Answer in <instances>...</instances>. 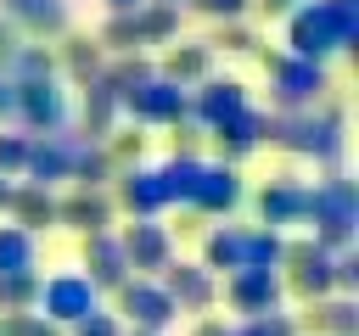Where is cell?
<instances>
[{
  "mask_svg": "<svg viewBox=\"0 0 359 336\" xmlns=\"http://www.w3.org/2000/svg\"><path fill=\"white\" fill-rule=\"evenodd\" d=\"M101 67H107V50H101L90 34H62V45H56V73H67L73 84H90V78H101Z\"/></svg>",
  "mask_w": 359,
  "mask_h": 336,
  "instance_id": "25",
  "label": "cell"
},
{
  "mask_svg": "<svg viewBox=\"0 0 359 336\" xmlns=\"http://www.w3.org/2000/svg\"><path fill=\"white\" fill-rule=\"evenodd\" d=\"M303 224L314 230V241L325 252H348L359 241V185L331 168L320 185H309V202H303Z\"/></svg>",
  "mask_w": 359,
  "mask_h": 336,
  "instance_id": "2",
  "label": "cell"
},
{
  "mask_svg": "<svg viewBox=\"0 0 359 336\" xmlns=\"http://www.w3.org/2000/svg\"><path fill=\"white\" fill-rule=\"evenodd\" d=\"M230 336H303L297 330V314H258V319H241V325H230Z\"/></svg>",
  "mask_w": 359,
  "mask_h": 336,
  "instance_id": "39",
  "label": "cell"
},
{
  "mask_svg": "<svg viewBox=\"0 0 359 336\" xmlns=\"http://www.w3.org/2000/svg\"><path fill=\"white\" fill-rule=\"evenodd\" d=\"M135 6H146V0H107V11H135Z\"/></svg>",
  "mask_w": 359,
  "mask_h": 336,
  "instance_id": "51",
  "label": "cell"
},
{
  "mask_svg": "<svg viewBox=\"0 0 359 336\" xmlns=\"http://www.w3.org/2000/svg\"><path fill=\"white\" fill-rule=\"evenodd\" d=\"M107 196H112V207H123L129 218H157V213L168 207V190H163L157 168H146V162H129V168H118Z\"/></svg>",
  "mask_w": 359,
  "mask_h": 336,
  "instance_id": "13",
  "label": "cell"
},
{
  "mask_svg": "<svg viewBox=\"0 0 359 336\" xmlns=\"http://www.w3.org/2000/svg\"><path fill=\"white\" fill-rule=\"evenodd\" d=\"M39 308V269L34 274H0V314Z\"/></svg>",
  "mask_w": 359,
  "mask_h": 336,
  "instance_id": "36",
  "label": "cell"
},
{
  "mask_svg": "<svg viewBox=\"0 0 359 336\" xmlns=\"http://www.w3.org/2000/svg\"><path fill=\"white\" fill-rule=\"evenodd\" d=\"M202 162H208V157H168V162L157 168V179H163V190H168V207H174V202L185 207V202H191V185H196Z\"/></svg>",
  "mask_w": 359,
  "mask_h": 336,
  "instance_id": "34",
  "label": "cell"
},
{
  "mask_svg": "<svg viewBox=\"0 0 359 336\" xmlns=\"http://www.w3.org/2000/svg\"><path fill=\"white\" fill-rule=\"evenodd\" d=\"M191 336H230V319L208 314V319H196V330H191Z\"/></svg>",
  "mask_w": 359,
  "mask_h": 336,
  "instance_id": "49",
  "label": "cell"
},
{
  "mask_svg": "<svg viewBox=\"0 0 359 336\" xmlns=\"http://www.w3.org/2000/svg\"><path fill=\"white\" fill-rule=\"evenodd\" d=\"M208 146H213V162L241 168V162L264 146V112H258V106H241L236 118H224V123L208 129Z\"/></svg>",
  "mask_w": 359,
  "mask_h": 336,
  "instance_id": "16",
  "label": "cell"
},
{
  "mask_svg": "<svg viewBox=\"0 0 359 336\" xmlns=\"http://www.w3.org/2000/svg\"><path fill=\"white\" fill-rule=\"evenodd\" d=\"M79 134L73 129H50V134H28V162H22V179L28 185H56L73 174V157H79Z\"/></svg>",
  "mask_w": 359,
  "mask_h": 336,
  "instance_id": "12",
  "label": "cell"
},
{
  "mask_svg": "<svg viewBox=\"0 0 359 336\" xmlns=\"http://www.w3.org/2000/svg\"><path fill=\"white\" fill-rule=\"evenodd\" d=\"M73 336H123V325H118V314H107V308H95V314H84L79 325H67Z\"/></svg>",
  "mask_w": 359,
  "mask_h": 336,
  "instance_id": "44",
  "label": "cell"
},
{
  "mask_svg": "<svg viewBox=\"0 0 359 336\" xmlns=\"http://www.w3.org/2000/svg\"><path fill=\"white\" fill-rule=\"evenodd\" d=\"M101 308V291L84 280V274H50V280H39V314L50 319V325H79L84 314H95Z\"/></svg>",
  "mask_w": 359,
  "mask_h": 336,
  "instance_id": "11",
  "label": "cell"
},
{
  "mask_svg": "<svg viewBox=\"0 0 359 336\" xmlns=\"http://www.w3.org/2000/svg\"><path fill=\"white\" fill-rule=\"evenodd\" d=\"M342 129L348 118L337 106H297V112H264V146H280L292 157H314L325 168H342Z\"/></svg>",
  "mask_w": 359,
  "mask_h": 336,
  "instance_id": "1",
  "label": "cell"
},
{
  "mask_svg": "<svg viewBox=\"0 0 359 336\" xmlns=\"http://www.w3.org/2000/svg\"><path fill=\"white\" fill-rule=\"evenodd\" d=\"M11 106H17V84H11L6 73H0V129L11 123Z\"/></svg>",
  "mask_w": 359,
  "mask_h": 336,
  "instance_id": "48",
  "label": "cell"
},
{
  "mask_svg": "<svg viewBox=\"0 0 359 336\" xmlns=\"http://www.w3.org/2000/svg\"><path fill=\"white\" fill-rule=\"evenodd\" d=\"M11 224L17 230H28V235H39L45 224H56V196H50V185H11Z\"/></svg>",
  "mask_w": 359,
  "mask_h": 336,
  "instance_id": "26",
  "label": "cell"
},
{
  "mask_svg": "<svg viewBox=\"0 0 359 336\" xmlns=\"http://www.w3.org/2000/svg\"><path fill=\"white\" fill-rule=\"evenodd\" d=\"M73 123V101L56 78H28L17 84V106H11V129L22 134H50V129H67Z\"/></svg>",
  "mask_w": 359,
  "mask_h": 336,
  "instance_id": "6",
  "label": "cell"
},
{
  "mask_svg": "<svg viewBox=\"0 0 359 336\" xmlns=\"http://www.w3.org/2000/svg\"><path fill=\"white\" fill-rule=\"evenodd\" d=\"M286 50L309 56V62H325L337 50H353V39L342 34V22L325 0H303L297 11H286Z\"/></svg>",
  "mask_w": 359,
  "mask_h": 336,
  "instance_id": "4",
  "label": "cell"
},
{
  "mask_svg": "<svg viewBox=\"0 0 359 336\" xmlns=\"http://www.w3.org/2000/svg\"><path fill=\"white\" fill-rule=\"evenodd\" d=\"M252 6H258L264 17H286V11H297L303 0H252Z\"/></svg>",
  "mask_w": 359,
  "mask_h": 336,
  "instance_id": "50",
  "label": "cell"
},
{
  "mask_svg": "<svg viewBox=\"0 0 359 336\" xmlns=\"http://www.w3.org/2000/svg\"><path fill=\"white\" fill-rule=\"evenodd\" d=\"M297 330L303 336H359V302L342 297V291H325V297L303 302Z\"/></svg>",
  "mask_w": 359,
  "mask_h": 336,
  "instance_id": "20",
  "label": "cell"
},
{
  "mask_svg": "<svg viewBox=\"0 0 359 336\" xmlns=\"http://www.w3.org/2000/svg\"><path fill=\"white\" fill-rule=\"evenodd\" d=\"M275 274H280V286H286L297 302H314V297L331 291V252H325L314 235H297V241L280 246Z\"/></svg>",
  "mask_w": 359,
  "mask_h": 336,
  "instance_id": "5",
  "label": "cell"
},
{
  "mask_svg": "<svg viewBox=\"0 0 359 336\" xmlns=\"http://www.w3.org/2000/svg\"><path fill=\"white\" fill-rule=\"evenodd\" d=\"M22 162H28V134L22 129H0V174L6 179H22Z\"/></svg>",
  "mask_w": 359,
  "mask_h": 336,
  "instance_id": "42",
  "label": "cell"
},
{
  "mask_svg": "<svg viewBox=\"0 0 359 336\" xmlns=\"http://www.w3.org/2000/svg\"><path fill=\"white\" fill-rule=\"evenodd\" d=\"M118 246H123L129 274H157V269L174 258V230L157 224V218H135V224H123Z\"/></svg>",
  "mask_w": 359,
  "mask_h": 336,
  "instance_id": "15",
  "label": "cell"
},
{
  "mask_svg": "<svg viewBox=\"0 0 359 336\" xmlns=\"http://www.w3.org/2000/svg\"><path fill=\"white\" fill-rule=\"evenodd\" d=\"M6 78L11 84H28V78H56V50L50 45H17L11 50V62H6Z\"/></svg>",
  "mask_w": 359,
  "mask_h": 336,
  "instance_id": "31",
  "label": "cell"
},
{
  "mask_svg": "<svg viewBox=\"0 0 359 336\" xmlns=\"http://www.w3.org/2000/svg\"><path fill=\"white\" fill-rule=\"evenodd\" d=\"M185 6L202 11V17H213V22H230V17H247L252 0H185Z\"/></svg>",
  "mask_w": 359,
  "mask_h": 336,
  "instance_id": "45",
  "label": "cell"
},
{
  "mask_svg": "<svg viewBox=\"0 0 359 336\" xmlns=\"http://www.w3.org/2000/svg\"><path fill=\"white\" fill-rule=\"evenodd\" d=\"M17 45H22V34H17V28L0 17V73H6V62H11V50H17Z\"/></svg>",
  "mask_w": 359,
  "mask_h": 336,
  "instance_id": "47",
  "label": "cell"
},
{
  "mask_svg": "<svg viewBox=\"0 0 359 336\" xmlns=\"http://www.w3.org/2000/svg\"><path fill=\"white\" fill-rule=\"evenodd\" d=\"M6 207H11V179L0 174V213H6Z\"/></svg>",
  "mask_w": 359,
  "mask_h": 336,
  "instance_id": "52",
  "label": "cell"
},
{
  "mask_svg": "<svg viewBox=\"0 0 359 336\" xmlns=\"http://www.w3.org/2000/svg\"><path fill=\"white\" fill-rule=\"evenodd\" d=\"M280 246H286L280 230H264V224L241 230V269H275L280 263Z\"/></svg>",
  "mask_w": 359,
  "mask_h": 336,
  "instance_id": "33",
  "label": "cell"
},
{
  "mask_svg": "<svg viewBox=\"0 0 359 336\" xmlns=\"http://www.w3.org/2000/svg\"><path fill=\"white\" fill-rule=\"evenodd\" d=\"M303 202H309V185L292 179V174H280V179H269L252 196V213H258L264 230H286V224H303Z\"/></svg>",
  "mask_w": 359,
  "mask_h": 336,
  "instance_id": "18",
  "label": "cell"
},
{
  "mask_svg": "<svg viewBox=\"0 0 359 336\" xmlns=\"http://www.w3.org/2000/svg\"><path fill=\"white\" fill-rule=\"evenodd\" d=\"M34 263H39L34 235L17 224H0V274H34Z\"/></svg>",
  "mask_w": 359,
  "mask_h": 336,
  "instance_id": "32",
  "label": "cell"
},
{
  "mask_svg": "<svg viewBox=\"0 0 359 336\" xmlns=\"http://www.w3.org/2000/svg\"><path fill=\"white\" fill-rule=\"evenodd\" d=\"M157 73H163L168 84L191 90V84H202V78L213 73V45H208V39H174V45H163Z\"/></svg>",
  "mask_w": 359,
  "mask_h": 336,
  "instance_id": "23",
  "label": "cell"
},
{
  "mask_svg": "<svg viewBox=\"0 0 359 336\" xmlns=\"http://www.w3.org/2000/svg\"><path fill=\"white\" fill-rule=\"evenodd\" d=\"M269 73V101L275 112H297V106H320V95L331 90V73L325 62H309V56H292V50H252Z\"/></svg>",
  "mask_w": 359,
  "mask_h": 336,
  "instance_id": "3",
  "label": "cell"
},
{
  "mask_svg": "<svg viewBox=\"0 0 359 336\" xmlns=\"http://www.w3.org/2000/svg\"><path fill=\"white\" fill-rule=\"evenodd\" d=\"M163 6H180V0H163Z\"/></svg>",
  "mask_w": 359,
  "mask_h": 336,
  "instance_id": "54",
  "label": "cell"
},
{
  "mask_svg": "<svg viewBox=\"0 0 359 336\" xmlns=\"http://www.w3.org/2000/svg\"><path fill=\"white\" fill-rule=\"evenodd\" d=\"M331 11H337V22H342V34L348 39H359V0H325Z\"/></svg>",
  "mask_w": 359,
  "mask_h": 336,
  "instance_id": "46",
  "label": "cell"
},
{
  "mask_svg": "<svg viewBox=\"0 0 359 336\" xmlns=\"http://www.w3.org/2000/svg\"><path fill=\"white\" fill-rule=\"evenodd\" d=\"M112 174H118V162L107 157V146H90V140H84L79 157H73V174H67V179H73L79 190H107Z\"/></svg>",
  "mask_w": 359,
  "mask_h": 336,
  "instance_id": "30",
  "label": "cell"
},
{
  "mask_svg": "<svg viewBox=\"0 0 359 336\" xmlns=\"http://www.w3.org/2000/svg\"><path fill=\"white\" fill-rule=\"evenodd\" d=\"M0 336H62V325H50L39 308H22V314H0Z\"/></svg>",
  "mask_w": 359,
  "mask_h": 336,
  "instance_id": "40",
  "label": "cell"
},
{
  "mask_svg": "<svg viewBox=\"0 0 359 336\" xmlns=\"http://www.w3.org/2000/svg\"><path fill=\"white\" fill-rule=\"evenodd\" d=\"M241 106H252L247 101V84L241 78H202V84H191V118L202 123V129H213V123H224V118H236Z\"/></svg>",
  "mask_w": 359,
  "mask_h": 336,
  "instance_id": "17",
  "label": "cell"
},
{
  "mask_svg": "<svg viewBox=\"0 0 359 336\" xmlns=\"http://www.w3.org/2000/svg\"><path fill=\"white\" fill-rule=\"evenodd\" d=\"M280 297H286V286H280L275 269H230V274H224V302H230L241 319L275 314Z\"/></svg>",
  "mask_w": 359,
  "mask_h": 336,
  "instance_id": "14",
  "label": "cell"
},
{
  "mask_svg": "<svg viewBox=\"0 0 359 336\" xmlns=\"http://www.w3.org/2000/svg\"><path fill=\"white\" fill-rule=\"evenodd\" d=\"M331 291H342V297L359 291V252L353 246L348 252H331Z\"/></svg>",
  "mask_w": 359,
  "mask_h": 336,
  "instance_id": "43",
  "label": "cell"
},
{
  "mask_svg": "<svg viewBox=\"0 0 359 336\" xmlns=\"http://www.w3.org/2000/svg\"><path fill=\"white\" fill-rule=\"evenodd\" d=\"M84 95H79V140H90V146H101L112 129H118V95L101 84V78H90V84H79Z\"/></svg>",
  "mask_w": 359,
  "mask_h": 336,
  "instance_id": "24",
  "label": "cell"
},
{
  "mask_svg": "<svg viewBox=\"0 0 359 336\" xmlns=\"http://www.w3.org/2000/svg\"><path fill=\"white\" fill-rule=\"evenodd\" d=\"M79 263H84V280H90L95 291H118V286L129 280V263H123V246H118L112 230L84 235V241H79Z\"/></svg>",
  "mask_w": 359,
  "mask_h": 336,
  "instance_id": "19",
  "label": "cell"
},
{
  "mask_svg": "<svg viewBox=\"0 0 359 336\" xmlns=\"http://www.w3.org/2000/svg\"><path fill=\"white\" fill-rule=\"evenodd\" d=\"M95 45H101L107 56H129V50H140V34H135V11H112V17L101 22Z\"/></svg>",
  "mask_w": 359,
  "mask_h": 336,
  "instance_id": "35",
  "label": "cell"
},
{
  "mask_svg": "<svg viewBox=\"0 0 359 336\" xmlns=\"http://www.w3.org/2000/svg\"><path fill=\"white\" fill-rule=\"evenodd\" d=\"M208 45H213V50H230V56H252V50H258V34H252L241 17H230V22H219V28H213V39H208Z\"/></svg>",
  "mask_w": 359,
  "mask_h": 336,
  "instance_id": "38",
  "label": "cell"
},
{
  "mask_svg": "<svg viewBox=\"0 0 359 336\" xmlns=\"http://www.w3.org/2000/svg\"><path fill=\"white\" fill-rule=\"evenodd\" d=\"M151 280L168 291V302H174L180 314H208V308L219 302V280H213L202 263H185V258H168Z\"/></svg>",
  "mask_w": 359,
  "mask_h": 336,
  "instance_id": "10",
  "label": "cell"
},
{
  "mask_svg": "<svg viewBox=\"0 0 359 336\" xmlns=\"http://www.w3.org/2000/svg\"><path fill=\"white\" fill-rule=\"evenodd\" d=\"M247 202V185H241V168H230V162H202V174H196V185H191V213H202V218H230L236 207Z\"/></svg>",
  "mask_w": 359,
  "mask_h": 336,
  "instance_id": "9",
  "label": "cell"
},
{
  "mask_svg": "<svg viewBox=\"0 0 359 336\" xmlns=\"http://www.w3.org/2000/svg\"><path fill=\"white\" fill-rule=\"evenodd\" d=\"M135 34H140V50L146 45H174L180 39V6H163V0L135 6Z\"/></svg>",
  "mask_w": 359,
  "mask_h": 336,
  "instance_id": "27",
  "label": "cell"
},
{
  "mask_svg": "<svg viewBox=\"0 0 359 336\" xmlns=\"http://www.w3.org/2000/svg\"><path fill=\"white\" fill-rule=\"evenodd\" d=\"M101 146H107V157H112L118 168H129V162H140V157H146V134H140V123H123V129H112Z\"/></svg>",
  "mask_w": 359,
  "mask_h": 336,
  "instance_id": "37",
  "label": "cell"
},
{
  "mask_svg": "<svg viewBox=\"0 0 359 336\" xmlns=\"http://www.w3.org/2000/svg\"><path fill=\"white\" fill-rule=\"evenodd\" d=\"M174 134H168V157H202V146H208V129L196 123V118H180V123H168Z\"/></svg>",
  "mask_w": 359,
  "mask_h": 336,
  "instance_id": "41",
  "label": "cell"
},
{
  "mask_svg": "<svg viewBox=\"0 0 359 336\" xmlns=\"http://www.w3.org/2000/svg\"><path fill=\"white\" fill-rule=\"evenodd\" d=\"M151 73H157V62H151L146 50H129V56H107V67H101V84H107V90L123 101V95H129V90H140Z\"/></svg>",
  "mask_w": 359,
  "mask_h": 336,
  "instance_id": "28",
  "label": "cell"
},
{
  "mask_svg": "<svg viewBox=\"0 0 359 336\" xmlns=\"http://www.w3.org/2000/svg\"><path fill=\"white\" fill-rule=\"evenodd\" d=\"M112 218H118V207H112V196L107 190H67V196H56V224H67V230H79V235H101V230H112Z\"/></svg>",
  "mask_w": 359,
  "mask_h": 336,
  "instance_id": "21",
  "label": "cell"
},
{
  "mask_svg": "<svg viewBox=\"0 0 359 336\" xmlns=\"http://www.w3.org/2000/svg\"><path fill=\"white\" fill-rule=\"evenodd\" d=\"M0 17L22 39H62L67 34V0H6Z\"/></svg>",
  "mask_w": 359,
  "mask_h": 336,
  "instance_id": "22",
  "label": "cell"
},
{
  "mask_svg": "<svg viewBox=\"0 0 359 336\" xmlns=\"http://www.w3.org/2000/svg\"><path fill=\"white\" fill-rule=\"evenodd\" d=\"M202 269H208V274L241 269V224H213V230L202 235Z\"/></svg>",
  "mask_w": 359,
  "mask_h": 336,
  "instance_id": "29",
  "label": "cell"
},
{
  "mask_svg": "<svg viewBox=\"0 0 359 336\" xmlns=\"http://www.w3.org/2000/svg\"><path fill=\"white\" fill-rule=\"evenodd\" d=\"M118 112H129V123H140V129H168V123L191 118V90L168 84L163 73H151L140 90H129L118 101Z\"/></svg>",
  "mask_w": 359,
  "mask_h": 336,
  "instance_id": "7",
  "label": "cell"
},
{
  "mask_svg": "<svg viewBox=\"0 0 359 336\" xmlns=\"http://www.w3.org/2000/svg\"><path fill=\"white\" fill-rule=\"evenodd\" d=\"M118 314H123L135 330H151V336H163V330L180 319V308L168 302V291H163L151 274H129V280L118 286Z\"/></svg>",
  "mask_w": 359,
  "mask_h": 336,
  "instance_id": "8",
  "label": "cell"
},
{
  "mask_svg": "<svg viewBox=\"0 0 359 336\" xmlns=\"http://www.w3.org/2000/svg\"><path fill=\"white\" fill-rule=\"evenodd\" d=\"M129 336H151V330H129Z\"/></svg>",
  "mask_w": 359,
  "mask_h": 336,
  "instance_id": "53",
  "label": "cell"
}]
</instances>
